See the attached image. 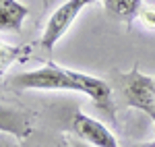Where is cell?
I'll list each match as a JSON object with an SVG mask.
<instances>
[{
    "label": "cell",
    "mask_w": 155,
    "mask_h": 147,
    "mask_svg": "<svg viewBox=\"0 0 155 147\" xmlns=\"http://www.w3.org/2000/svg\"><path fill=\"white\" fill-rule=\"evenodd\" d=\"M72 133L79 137L81 141L89 143L93 147H118V141L114 133L107 129L106 124H101L99 120L87 116L83 112H77L72 118Z\"/></svg>",
    "instance_id": "4"
},
{
    "label": "cell",
    "mask_w": 155,
    "mask_h": 147,
    "mask_svg": "<svg viewBox=\"0 0 155 147\" xmlns=\"http://www.w3.org/2000/svg\"><path fill=\"white\" fill-rule=\"evenodd\" d=\"M71 147H93V145H89V143H85V141H72Z\"/></svg>",
    "instance_id": "9"
},
{
    "label": "cell",
    "mask_w": 155,
    "mask_h": 147,
    "mask_svg": "<svg viewBox=\"0 0 155 147\" xmlns=\"http://www.w3.org/2000/svg\"><path fill=\"white\" fill-rule=\"evenodd\" d=\"M85 2V6H87V4H93V2H97V0H83Z\"/></svg>",
    "instance_id": "11"
},
{
    "label": "cell",
    "mask_w": 155,
    "mask_h": 147,
    "mask_svg": "<svg viewBox=\"0 0 155 147\" xmlns=\"http://www.w3.org/2000/svg\"><path fill=\"white\" fill-rule=\"evenodd\" d=\"M72 75H74L77 83L81 85V93L89 95L99 110L106 112L110 118H114V98H112V89L106 81L91 77L87 73H79V71H72Z\"/></svg>",
    "instance_id": "5"
},
{
    "label": "cell",
    "mask_w": 155,
    "mask_h": 147,
    "mask_svg": "<svg viewBox=\"0 0 155 147\" xmlns=\"http://www.w3.org/2000/svg\"><path fill=\"white\" fill-rule=\"evenodd\" d=\"M147 2H149V4H155V0H147Z\"/></svg>",
    "instance_id": "12"
},
{
    "label": "cell",
    "mask_w": 155,
    "mask_h": 147,
    "mask_svg": "<svg viewBox=\"0 0 155 147\" xmlns=\"http://www.w3.org/2000/svg\"><path fill=\"white\" fill-rule=\"evenodd\" d=\"M120 91L126 98V106L137 108L151 116L155 122V77L143 75L139 66L120 75Z\"/></svg>",
    "instance_id": "2"
},
{
    "label": "cell",
    "mask_w": 155,
    "mask_h": 147,
    "mask_svg": "<svg viewBox=\"0 0 155 147\" xmlns=\"http://www.w3.org/2000/svg\"><path fill=\"white\" fill-rule=\"evenodd\" d=\"M29 15V8L19 0H0V29L6 33H21L25 19Z\"/></svg>",
    "instance_id": "6"
},
{
    "label": "cell",
    "mask_w": 155,
    "mask_h": 147,
    "mask_svg": "<svg viewBox=\"0 0 155 147\" xmlns=\"http://www.w3.org/2000/svg\"><path fill=\"white\" fill-rule=\"evenodd\" d=\"M83 6H85L83 0H66L64 4H60L58 8L52 12L50 21L44 27V33L39 37V46L44 50H48V52H52L54 46L60 42V37L66 33V29L74 23V19L83 11Z\"/></svg>",
    "instance_id": "3"
},
{
    "label": "cell",
    "mask_w": 155,
    "mask_h": 147,
    "mask_svg": "<svg viewBox=\"0 0 155 147\" xmlns=\"http://www.w3.org/2000/svg\"><path fill=\"white\" fill-rule=\"evenodd\" d=\"M104 8L110 17L130 25L143 12V0H104Z\"/></svg>",
    "instance_id": "7"
},
{
    "label": "cell",
    "mask_w": 155,
    "mask_h": 147,
    "mask_svg": "<svg viewBox=\"0 0 155 147\" xmlns=\"http://www.w3.org/2000/svg\"><path fill=\"white\" fill-rule=\"evenodd\" d=\"M141 19H143V21L149 25V27H155V8H143V12H141Z\"/></svg>",
    "instance_id": "8"
},
{
    "label": "cell",
    "mask_w": 155,
    "mask_h": 147,
    "mask_svg": "<svg viewBox=\"0 0 155 147\" xmlns=\"http://www.w3.org/2000/svg\"><path fill=\"white\" fill-rule=\"evenodd\" d=\"M11 83L19 89H41V91H77L81 93V85L77 83L71 68H62L54 62H48L46 66L19 73L11 77Z\"/></svg>",
    "instance_id": "1"
},
{
    "label": "cell",
    "mask_w": 155,
    "mask_h": 147,
    "mask_svg": "<svg viewBox=\"0 0 155 147\" xmlns=\"http://www.w3.org/2000/svg\"><path fill=\"white\" fill-rule=\"evenodd\" d=\"M134 147H155V141H149V143H139V145Z\"/></svg>",
    "instance_id": "10"
}]
</instances>
